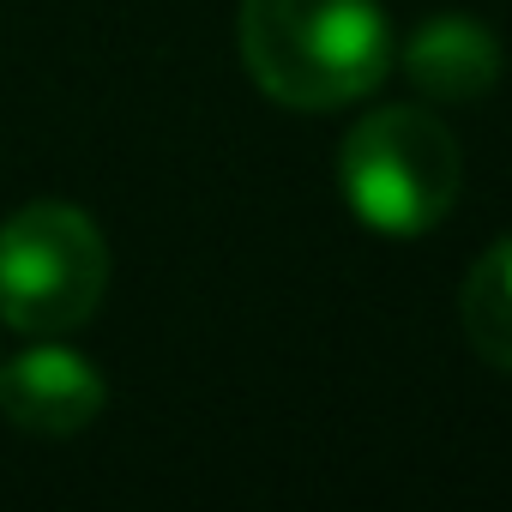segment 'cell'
<instances>
[{
  "label": "cell",
  "instance_id": "obj_1",
  "mask_svg": "<svg viewBox=\"0 0 512 512\" xmlns=\"http://www.w3.org/2000/svg\"><path fill=\"white\" fill-rule=\"evenodd\" d=\"M235 37L253 85L302 115L374 97L398 55L380 0H241Z\"/></svg>",
  "mask_w": 512,
  "mask_h": 512
},
{
  "label": "cell",
  "instance_id": "obj_2",
  "mask_svg": "<svg viewBox=\"0 0 512 512\" xmlns=\"http://www.w3.org/2000/svg\"><path fill=\"white\" fill-rule=\"evenodd\" d=\"M464 187L458 139L416 103H386L362 115L338 145V193L344 211L386 241L434 235Z\"/></svg>",
  "mask_w": 512,
  "mask_h": 512
},
{
  "label": "cell",
  "instance_id": "obj_3",
  "mask_svg": "<svg viewBox=\"0 0 512 512\" xmlns=\"http://www.w3.org/2000/svg\"><path fill=\"white\" fill-rule=\"evenodd\" d=\"M109 290V247L79 205L37 199L0 223V320L61 338L79 332Z\"/></svg>",
  "mask_w": 512,
  "mask_h": 512
},
{
  "label": "cell",
  "instance_id": "obj_4",
  "mask_svg": "<svg viewBox=\"0 0 512 512\" xmlns=\"http://www.w3.org/2000/svg\"><path fill=\"white\" fill-rule=\"evenodd\" d=\"M103 398V374L67 344H37L0 368V416L25 434H79L103 416Z\"/></svg>",
  "mask_w": 512,
  "mask_h": 512
},
{
  "label": "cell",
  "instance_id": "obj_5",
  "mask_svg": "<svg viewBox=\"0 0 512 512\" xmlns=\"http://www.w3.org/2000/svg\"><path fill=\"white\" fill-rule=\"evenodd\" d=\"M404 79L428 97V103H482L500 73H506V55H500V37L470 19V13H440V19H422L404 43Z\"/></svg>",
  "mask_w": 512,
  "mask_h": 512
},
{
  "label": "cell",
  "instance_id": "obj_6",
  "mask_svg": "<svg viewBox=\"0 0 512 512\" xmlns=\"http://www.w3.org/2000/svg\"><path fill=\"white\" fill-rule=\"evenodd\" d=\"M458 314H464L470 350L494 374H512V235H500L482 260L470 266L464 296H458Z\"/></svg>",
  "mask_w": 512,
  "mask_h": 512
}]
</instances>
